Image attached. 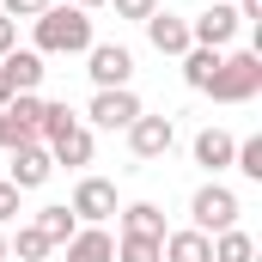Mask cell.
<instances>
[{
	"mask_svg": "<svg viewBox=\"0 0 262 262\" xmlns=\"http://www.w3.org/2000/svg\"><path fill=\"white\" fill-rule=\"evenodd\" d=\"M31 25H37V55H85L92 49V12H79V6H61L55 0Z\"/></svg>",
	"mask_w": 262,
	"mask_h": 262,
	"instance_id": "obj_1",
	"label": "cell"
},
{
	"mask_svg": "<svg viewBox=\"0 0 262 262\" xmlns=\"http://www.w3.org/2000/svg\"><path fill=\"white\" fill-rule=\"evenodd\" d=\"M262 92V49H226L220 73L207 79V98L213 104H250Z\"/></svg>",
	"mask_w": 262,
	"mask_h": 262,
	"instance_id": "obj_2",
	"label": "cell"
},
{
	"mask_svg": "<svg viewBox=\"0 0 262 262\" xmlns=\"http://www.w3.org/2000/svg\"><path fill=\"white\" fill-rule=\"evenodd\" d=\"M189 226L207 232V238L232 232V226H238V195H232L226 183H201L195 195H189Z\"/></svg>",
	"mask_w": 262,
	"mask_h": 262,
	"instance_id": "obj_3",
	"label": "cell"
},
{
	"mask_svg": "<svg viewBox=\"0 0 262 262\" xmlns=\"http://www.w3.org/2000/svg\"><path fill=\"white\" fill-rule=\"evenodd\" d=\"M122 134H128V152L140 165H152V159H165V152L177 146V122H171V116H146V110H140Z\"/></svg>",
	"mask_w": 262,
	"mask_h": 262,
	"instance_id": "obj_4",
	"label": "cell"
},
{
	"mask_svg": "<svg viewBox=\"0 0 262 262\" xmlns=\"http://www.w3.org/2000/svg\"><path fill=\"white\" fill-rule=\"evenodd\" d=\"M238 6H226V0H213L207 12H195L189 18V43L195 49H232V37H238Z\"/></svg>",
	"mask_w": 262,
	"mask_h": 262,
	"instance_id": "obj_5",
	"label": "cell"
},
{
	"mask_svg": "<svg viewBox=\"0 0 262 262\" xmlns=\"http://www.w3.org/2000/svg\"><path fill=\"white\" fill-rule=\"evenodd\" d=\"M0 128H6V146L37 140V134H43V98H37V92H12V98L0 104Z\"/></svg>",
	"mask_w": 262,
	"mask_h": 262,
	"instance_id": "obj_6",
	"label": "cell"
},
{
	"mask_svg": "<svg viewBox=\"0 0 262 262\" xmlns=\"http://www.w3.org/2000/svg\"><path fill=\"white\" fill-rule=\"evenodd\" d=\"M67 213H73L79 226H104V220L116 213V183H110V177H79V183H73V201H67Z\"/></svg>",
	"mask_w": 262,
	"mask_h": 262,
	"instance_id": "obj_7",
	"label": "cell"
},
{
	"mask_svg": "<svg viewBox=\"0 0 262 262\" xmlns=\"http://www.w3.org/2000/svg\"><path fill=\"white\" fill-rule=\"evenodd\" d=\"M85 73H92L98 92H116V85L134 79V55L122 43H92V49H85Z\"/></svg>",
	"mask_w": 262,
	"mask_h": 262,
	"instance_id": "obj_8",
	"label": "cell"
},
{
	"mask_svg": "<svg viewBox=\"0 0 262 262\" xmlns=\"http://www.w3.org/2000/svg\"><path fill=\"white\" fill-rule=\"evenodd\" d=\"M6 152H12V165H6V183H12V189H43V183L55 177V159H49V146H43V140L6 146Z\"/></svg>",
	"mask_w": 262,
	"mask_h": 262,
	"instance_id": "obj_9",
	"label": "cell"
},
{
	"mask_svg": "<svg viewBox=\"0 0 262 262\" xmlns=\"http://www.w3.org/2000/svg\"><path fill=\"white\" fill-rule=\"evenodd\" d=\"M85 116H92V122H98V128H128L134 116H140V98H134L128 85H116V92H98V98H92V110H85Z\"/></svg>",
	"mask_w": 262,
	"mask_h": 262,
	"instance_id": "obj_10",
	"label": "cell"
},
{
	"mask_svg": "<svg viewBox=\"0 0 262 262\" xmlns=\"http://www.w3.org/2000/svg\"><path fill=\"white\" fill-rule=\"evenodd\" d=\"M146 43L159 49V55H189L195 43H189V18H177V12H152L146 18Z\"/></svg>",
	"mask_w": 262,
	"mask_h": 262,
	"instance_id": "obj_11",
	"label": "cell"
},
{
	"mask_svg": "<svg viewBox=\"0 0 262 262\" xmlns=\"http://www.w3.org/2000/svg\"><path fill=\"white\" fill-rule=\"evenodd\" d=\"M0 73H6V85H12V92H37L49 67H43L37 49H12V55H0Z\"/></svg>",
	"mask_w": 262,
	"mask_h": 262,
	"instance_id": "obj_12",
	"label": "cell"
},
{
	"mask_svg": "<svg viewBox=\"0 0 262 262\" xmlns=\"http://www.w3.org/2000/svg\"><path fill=\"white\" fill-rule=\"evenodd\" d=\"M67 262H116V238L104 226H79L67 238Z\"/></svg>",
	"mask_w": 262,
	"mask_h": 262,
	"instance_id": "obj_13",
	"label": "cell"
},
{
	"mask_svg": "<svg viewBox=\"0 0 262 262\" xmlns=\"http://www.w3.org/2000/svg\"><path fill=\"white\" fill-rule=\"evenodd\" d=\"M165 262H213V238L195 232V226H183V232H165Z\"/></svg>",
	"mask_w": 262,
	"mask_h": 262,
	"instance_id": "obj_14",
	"label": "cell"
},
{
	"mask_svg": "<svg viewBox=\"0 0 262 262\" xmlns=\"http://www.w3.org/2000/svg\"><path fill=\"white\" fill-rule=\"evenodd\" d=\"M232 152H238V140H232L226 128H201L195 134V165H201V171H226Z\"/></svg>",
	"mask_w": 262,
	"mask_h": 262,
	"instance_id": "obj_15",
	"label": "cell"
},
{
	"mask_svg": "<svg viewBox=\"0 0 262 262\" xmlns=\"http://www.w3.org/2000/svg\"><path fill=\"white\" fill-rule=\"evenodd\" d=\"M122 238H165V213H159L152 201L122 207Z\"/></svg>",
	"mask_w": 262,
	"mask_h": 262,
	"instance_id": "obj_16",
	"label": "cell"
},
{
	"mask_svg": "<svg viewBox=\"0 0 262 262\" xmlns=\"http://www.w3.org/2000/svg\"><path fill=\"white\" fill-rule=\"evenodd\" d=\"M92 146H98V140H92V128L79 122V128H67L61 140L49 146V159H55V165H92Z\"/></svg>",
	"mask_w": 262,
	"mask_h": 262,
	"instance_id": "obj_17",
	"label": "cell"
},
{
	"mask_svg": "<svg viewBox=\"0 0 262 262\" xmlns=\"http://www.w3.org/2000/svg\"><path fill=\"white\" fill-rule=\"evenodd\" d=\"M220 55H226V49H189V55H177V61H183V85H189V92H207V79L220 73Z\"/></svg>",
	"mask_w": 262,
	"mask_h": 262,
	"instance_id": "obj_18",
	"label": "cell"
},
{
	"mask_svg": "<svg viewBox=\"0 0 262 262\" xmlns=\"http://www.w3.org/2000/svg\"><path fill=\"white\" fill-rule=\"evenodd\" d=\"M31 226H37V232H43V238H49V250H55V244H67V238H73V232H79V220H73V213H67V207H43V213H37V220H31Z\"/></svg>",
	"mask_w": 262,
	"mask_h": 262,
	"instance_id": "obj_19",
	"label": "cell"
},
{
	"mask_svg": "<svg viewBox=\"0 0 262 262\" xmlns=\"http://www.w3.org/2000/svg\"><path fill=\"white\" fill-rule=\"evenodd\" d=\"M213 262H256V238L238 232V226L220 232V238H213Z\"/></svg>",
	"mask_w": 262,
	"mask_h": 262,
	"instance_id": "obj_20",
	"label": "cell"
},
{
	"mask_svg": "<svg viewBox=\"0 0 262 262\" xmlns=\"http://www.w3.org/2000/svg\"><path fill=\"white\" fill-rule=\"evenodd\" d=\"M6 256H18V262H43V256H49V238H43L37 226H18V238H6Z\"/></svg>",
	"mask_w": 262,
	"mask_h": 262,
	"instance_id": "obj_21",
	"label": "cell"
},
{
	"mask_svg": "<svg viewBox=\"0 0 262 262\" xmlns=\"http://www.w3.org/2000/svg\"><path fill=\"white\" fill-rule=\"evenodd\" d=\"M67 128H79V116H73L67 104H43V134H37V140H43V146H55Z\"/></svg>",
	"mask_w": 262,
	"mask_h": 262,
	"instance_id": "obj_22",
	"label": "cell"
},
{
	"mask_svg": "<svg viewBox=\"0 0 262 262\" xmlns=\"http://www.w3.org/2000/svg\"><path fill=\"white\" fill-rule=\"evenodd\" d=\"M165 238H116V262H165Z\"/></svg>",
	"mask_w": 262,
	"mask_h": 262,
	"instance_id": "obj_23",
	"label": "cell"
},
{
	"mask_svg": "<svg viewBox=\"0 0 262 262\" xmlns=\"http://www.w3.org/2000/svg\"><path fill=\"white\" fill-rule=\"evenodd\" d=\"M232 165L250 177V183H262V134H250V140H238V152H232Z\"/></svg>",
	"mask_w": 262,
	"mask_h": 262,
	"instance_id": "obj_24",
	"label": "cell"
},
{
	"mask_svg": "<svg viewBox=\"0 0 262 262\" xmlns=\"http://www.w3.org/2000/svg\"><path fill=\"white\" fill-rule=\"evenodd\" d=\"M49 6H55V0H0V12H6L12 25H18V18H43Z\"/></svg>",
	"mask_w": 262,
	"mask_h": 262,
	"instance_id": "obj_25",
	"label": "cell"
},
{
	"mask_svg": "<svg viewBox=\"0 0 262 262\" xmlns=\"http://www.w3.org/2000/svg\"><path fill=\"white\" fill-rule=\"evenodd\" d=\"M104 6H116V18H134V25H146L159 12V0H104Z\"/></svg>",
	"mask_w": 262,
	"mask_h": 262,
	"instance_id": "obj_26",
	"label": "cell"
},
{
	"mask_svg": "<svg viewBox=\"0 0 262 262\" xmlns=\"http://www.w3.org/2000/svg\"><path fill=\"white\" fill-rule=\"evenodd\" d=\"M18 195H25V189L0 183V226H12V220H18Z\"/></svg>",
	"mask_w": 262,
	"mask_h": 262,
	"instance_id": "obj_27",
	"label": "cell"
},
{
	"mask_svg": "<svg viewBox=\"0 0 262 262\" xmlns=\"http://www.w3.org/2000/svg\"><path fill=\"white\" fill-rule=\"evenodd\" d=\"M12 49H18V25L0 12V55H12Z\"/></svg>",
	"mask_w": 262,
	"mask_h": 262,
	"instance_id": "obj_28",
	"label": "cell"
},
{
	"mask_svg": "<svg viewBox=\"0 0 262 262\" xmlns=\"http://www.w3.org/2000/svg\"><path fill=\"white\" fill-rule=\"evenodd\" d=\"M238 18H262V0H238Z\"/></svg>",
	"mask_w": 262,
	"mask_h": 262,
	"instance_id": "obj_29",
	"label": "cell"
},
{
	"mask_svg": "<svg viewBox=\"0 0 262 262\" xmlns=\"http://www.w3.org/2000/svg\"><path fill=\"white\" fill-rule=\"evenodd\" d=\"M73 6H79V12H92V6H104V0H73Z\"/></svg>",
	"mask_w": 262,
	"mask_h": 262,
	"instance_id": "obj_30",
	"label": "cell"
},
{
	"mask_svg": "<svg viewBox=\"0 0 262 262\" xmlns=\"http://www.w3.org/2000/svg\"><path fill=\"white\" fill-rule=\"evenodd\" d=\"M6 98H12V85H6V73H0V104H6Z\"/></svg>",
	"mask_w": 262,
	"mask_h": 262,
	"instance_id": "obj_31",
	"label": "cell"
},
{
	"mask_svg": "<svg viewBox=\"0 0 262 262\" xmlns=\"http://www.w3.org/2000/svg\"><path fill=\"white\" fill-rule=\"evenodd\" d=\"M0 262H6V232H0Z\"/></svg>",
	"mask_w": 262,
	"mask_h": 262,
	"instance_id": "obj_32",
	"label": "cell"
},
{
	"mask_svg": "<svg viewBox=\"0 0 262 262\" xmlns=\"http://www.w3.org/2000/svg\"><path fill=\"white\" fill-rule=\"evenodd\" d=\"M0 152H6V128H0Z\"/></svg>",
	"mask_w": 262,
	"mask_h": 262,
	"instance_id": "obj_33",
	"label": "cell"
}]
</instances>
